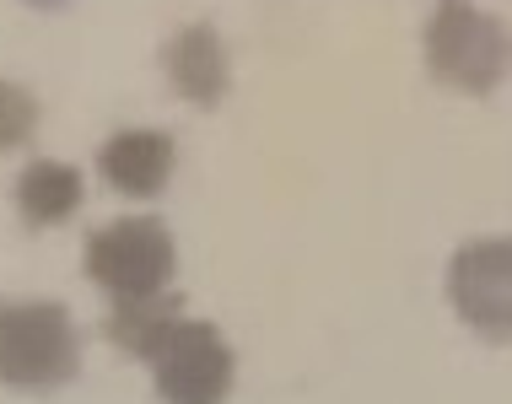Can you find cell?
<instances>
[{
    "instance_id": "2",
    "label": "cell",
    "mask_w": 512,
    "mask_h": 404,
    "mask_svg": "<svg viewBox=\"0 0 512 404\" xmlns=\"http://www.w3.org/2000/svg\"><path fill=\"white\" fill-rule=\"evenodd\" d=\"M426 71L453 92L491 97L512 71V33L469 0H442L426 22Z\"/></svg>"
},
{
    "instance_id": "1",
    "label": "cell",
    "mask_w": 512,
    "mask_h": 404,
    "mask_svg": "<svg viewBox=\"0 0 512 404\" xmlns=\"http://www.w3.org/2000/svg\"><path fill=\"white\" fill-rule=\"evenodd\" d=\"M81 372V334L60 302L17 297L0 302V383L22 394H49Z\"/></svg>"
},
{
    "instance_id": "9",
    "label": "cell",
    "mask_w": 512,
    "mask_h": 404,
    "mask_svg": "<svg viewBox=\"0 0 512 404\" xmlns=\"http://www.w3.org/2000/svg\"><path fill=\"white\" fill-rule=\"evenodd\" d=\"M81 167L38 157L17 173V216L27 227H60L81 211Z\"/></svg>"
},
{
    "instance_id": "6",
    "label": "cell",
    "mask_w": 512,
    "mask_h": 404,
    "mask_svg": "<svg viewBox=\"0 0 512 404\" xmlns=\"http://www.w3.org/2000/svg\"><path fill=\"white\" fill-rule=\"evenodd\" d=\"M162 65H168L173 92L184 97V103H195V108H216L221 97H227V87H232L227 44H221V33L211 22H189L184 33L168 44Z\"/></svg>"
},
{
    "instance_id": "10",
    "label": "cell",
    "mask_w": 512,
    "mask_h": 404,
    "mask_svg": "<svg viewBox=\"0 0 512 404\" xmlns=\"http://www.w3.org/2000/svg\"><path fill=\"white\" fill-rule=\"evenodd\" d=\"M33 130H38V97L17 81H0V151L27 146Z\"/></svg>"
},
{
    "instance_id": "8",
    "label": "cell",
    "mask_w": 512,
    "mask_h": 404,
    "mask_svg": "<svg viewBox=\"0 0 512 404\" xmlns=\"http://www.w3.org/2000/svg\"><path fill=\"white\" fill-rule=\"evenodd\" d=\"M178 324H184V297L178 291H151V297H114V313L103 318V334L119 351L151 361Z\"/></svg>"
},
{
    "instance_id": "5",
    "label": "cell",
    "mask_w": 512,
    "mask_h": 404,
    "mask_svg": "<svg viewBox=\"0 0 512 404\" xmlns=\"http://www.w3.org/2000/svg\"><path fill=\"white\" fill-rule=\"evenodd\" d=\"M448 302L480 340H512V238L464 243L448 259Z\"/></svg>"
},
{
    "instance_id": "7",
    "label": "cell",
    "mask_w": 512,
    "mask_h": 404,
    "mask_svg": "<svg viewBox=\"0 0 512 404\" xmlns=\"http://www.w3.org/2000/svg\"><path fill=\"white\" fill-rule=\"evenodd\" d=\"M173 162H178L173 135H162V130H119L98 151L103 184L119 194H135V200L162 194V184L173 178Z\"/></svg>"
},
{
    "instance_id": "4",
    "label": "cell",
    "mask_w": 512,
    "mask_h": 404,
    "mask_svg": "<svg viewBox=\"0 0 512 404\" xmlns=\"http://www.w3.org/2000/svg\"><path fill=\"white\" fill-rule=\"evenodd\" d=\"M151 378H157L162 404H227L232 378H238V356H232L227 334L200 318H184L168 345L151 356Z\"/></svg>"
},
{
    "instance_id": "3",
    "label": "cell",
    "mask_w": 512,
    "mask_h": 404,
    "mask_svg": "<svg viewBox=\"0 0 512 404\" xmlns=\"http://www.w3.org/2000/svg\"><path fill=\"white\" fill-rule=\"evenodd\" d=\"M173 232L157 216H124L108 221L87 238V275L114 297H151L168 291L173 275Z\"/></svg>"
}]
</instances>
